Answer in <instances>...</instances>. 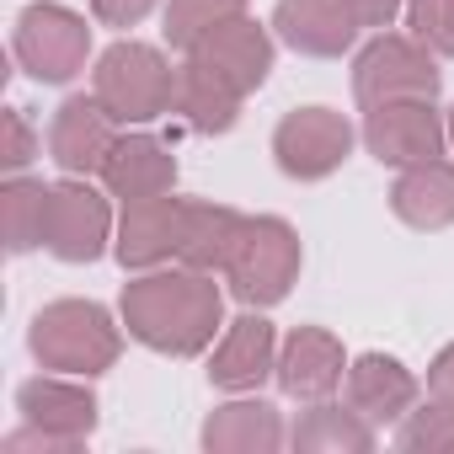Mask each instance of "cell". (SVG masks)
<instances>
[{
    "label": "cell",
    "mask_w": 454,
    "mask_h": 454,
    "mask_svg": "<svg viewBox=\"0 0 454 454\" xmlns=\"http://www.w3.org/2000/svg\"><path fill=\"white\" fill-rule=\"evenodd\" d=\"M219 316H224L219 284L198 268H176V273L150 268L134 284H123V326L150 353L198 358L214 342Z\"/></svg>",
    "instance_id": "cell-1"
},
{
    "label": "cell",
    "mask_w": 454,
    "mask_h": 454,
    "mask_svg": "<svg viewBox=\"0 0 454 454\" xmlns=\"http://www.w3.org/2000/svg\"><path fill=\"white\" fill-rule=\"evenodd\" d=\"M27 348H33V358L43 369L91 380V374L118 364L123 337H118L113 316L97 300H54V305L38 310V321L27 332Z\"/></svg>",
    "instance_id": "cell-2"
},
{
    "label": "cell",
    "mask_w": 454,
    "mask_h": 454,
    "mask_svg": "<svg viewBox=\"0 0 454 454\" xmlns=\"http://www.w3.org/2000/svg\"><path fill=\"white\" fill-rule=\"evenodd\" d=\"M294 278H300V236H294V224L278 219V214L247 219L231 262H224V284H231V294L247 310H268V305L289 300Z\"/></svg>",
    "instance_id": "cell-3"
},
{
    "label": "cell",
    "mask_w": 454,
    "mask_h": 454,
    "mask_svg": "<svg viewBox=\"0 0 454 454\" xmlns=\"http://www.w3.org/2000/svg\"><path fill=\"white\" fill-rule=\"evenodd\" d=\"M91 97L118 123H155L176 102V70L150 43H113L91 70Z\"/></svg>",
    "instance_id": "cell-4"
},
{
    "label": "cell",
    "mask_w": 454,
    "mask_h": 454,
    "mask_svg": "<svg viewBox=\"0 0 454 454\" xmlns=\"http://www.w3.org/2000/svg\"><path fill=\"white\" fill-rule=\"evenodd\" d=\"M12 54L17 65L38 81V86H65L86 70V54H91V27L86 17H75L70 6H33L22 12L17 22V38H12Z\"/></svg>",
    "instance_id": "cell-5"
},
{
    "label": "cell",
    "mask_w": 454,
    "mask_h": 454,
    "mask_svg": "<svg viewBox=\"0 0 454 454\" xmlns=\"http://www.w3.org/2000/svg\"><path fill=\"white\" fill-rule=\"evenodd\" d=\"M353 97H358V107H380V102H401V97H438L433 49H422L417 38L380 33L353 59Z\"/></svg>",
    "instance_id": "cell-6"
},
{
    "label": "cell",
    "mask_w": 454,
    "mask_h": 454,
    "mask_svg": "<svg viewBox=\"0 0 454 454\" xmlns=\"http://www.w3.org/2000/svg\"><path fill=\"white\" fill-rule=\"evenodd\" d=\"M364 145L380 166H422L443 155L449 123L438 118L433 97H401V102L364 107Z\"/></svg>",
    "instance_id": "cell-7"
},
{
    "label": "cell",
    "mask_w": 454,
    "mask_h": 454,
    "mask_svg": "<svg viewBox=\"0 0 454 454\" xmlns=\"http://www.w3.org/2000/svg\"><path fill=\"white\" fill-rule=\"evenodd\" d=\"M353 150V123L332 107H294L284 113V123L273 129V155L278 171L294 182H321L332 176Z\"/></svg>",
    "instance_id": "cell-8"
},
{
    "label": "cell",
    "mask_w": 454,
    "mask_h": 454,
    "mask_svg": "<svg viewBox=\"0 0 454 454\" xmlns=\"http://www.w3.org/2000/svg\"><path fill=\"white\" fill-rule=\"evenodd\" d=\"M107 236H113V208H107V198L86 176H70V182L49 187L43 247L59 262H97L107 252Z\"/></svg>",
    "instance_id": "cell-9"
},
{
    "label": "cell",
    "mask_w": 454,
    "mask_h": 454,
    "mask_svg": "<svg viewBox=\"0 0 454 454\" xmlns=\"http://www.w3.org/2000/svg\"><path fill=\"white\" fill-rule=\"evenodd\" d=\"M182 236H187V198H139V203H123V224H118V262L129 273H150V268H166L171 257H182Z\"/></svg>",
    "instance_id": "cell-10"
},
{
    "label": "cell",
    "mask_w": 454,
    "mask_h": 454,
    "mask_svg": "<svg viewBox=\"0 0 454 454\" xmlns=\"http://www.w3.org/2000/svg\"><path fill=\"white\" fill-rule=\"evenodd\" d=\"M187 59L203 65V70H214L224 86H236L241 97H252L268 81V70H273V38H268L262 22H252L247 12H236L231 22H219L214 33H203L187 49Z\"/></svg>",
    "instance_id": "cell-11"
},
{
    "label": "cell",
    "mask_w": 454,
    "mask_h": 454,
    "mask_svg": "<svg viewBox=\"0 0 454 454\" xmlns=\"http://www.w3.org/2000/svg\"><path fill=\"white\" fill-rule=\"evenodd\" d=\"M118 145V118L97 97H70L49 123V160L65 176H91Z\"/></svg>",
    "instance_id": "cell-12"
},
{
    "label": "cell",
    "mask_w": 454,
    "mask_h": 454,
    "mask_svg": "<svg viewBox=\"0 0 454 454\" xmlns=\"http://www.w3.org/2000/svg\"><path fill=\"white\" fill-rule=\"evenodd\" d=\"M278 390L289 401H326L342 380H348V358H342V342L321 326H294L284 353H278V369H273Z\"/></svg>",
    "instance_id": "cell-13"
},
{
    "label": "cell",
    "mask_w": 454,
    "mask_h": 454,
    "mask_svg": "<svg viewBox=\"0 0 454 454\" xmlns=\"http://www.w3.org/2000/svg\"><path fill=\"white\" fill-rule=\"evenodd\" d=\"M273 33L310 59H342L358 38V22L348 0H278L273 6Z\"/></svg>",
    "instance_id": "cell-14"
},
{
    "label": "cell",
    "mask_w": 454,
    "mask_h": 454,
    "mask_svg": "<svg viewBox=\"0 0 454 454\" xmlns=\"http://www.w3.org/2000/svg\"><path fill=\"white\" fill-rule=\"evenodd\" d=\"M342 390H348V406H353L364 422H374V427H390V422H401V417L417 406V374H411L401 358H390V353H364V358H353Z\"/></svg>",
    "instance_id": "cell-15"
},
{
    "label": "cell",
    "mask_w": 454,
    "mask_h": 454,
    "mask_svg": "<svg viewBox=\"0 0 454 454\" xmlns=\"http://www.w3.org/2000/svg\"><path fill=\"white\" fill-rule=\"evenodd\" d=\"M17 411L43 427L49 438L81 449L91 433H97V395L86 385H70V380H54V374H38L17 390Z\"/></svg>",
    "instance_id": "cell-16"
},
{
    "label": "cell",
    "mask_w": 454,
    "mask_h": 454,
    "mask_svg": "<svg viewBox=\"0 0 454 454\" xmlns=\"http://www.w3.org/2000/svg\"><path fill=\"white\" fill-rule=\"evenodd\" d=\"M273 369H278V332L257 310L224 326V337L208 358V380L219 390H257Z\"/></svg>",
    "instance_id": "cell-17"
},
{
    "label": "cell",
    "mask_w": 454,
    "mask_h": 454,
    "mask_svg": "<svg viewBox=\"0 0 454 454\" xmlns=\"http://www.w3.org/2000/svg\"><path fill=\"white\" fill-rule=\"evenodd\" d=\"M97 176L107 182L113 198L139 203V198H160V192L176 187V160H171V150H166L160 139H150V134H118V145H113V155L102 160Z\"/></svg>",
    "instance_id": "cell-18"
},
{
    "label": "cell",
    "mask_w": 454,
    "mask_h": 454,
    "mask_svg": "<svg viewBox=\"0 0 454 454\" xmlns=\"http://www.w3.org/2000/svg\"><path fill=\"white\" fill-rule=\"evenodd\" d=\"M284 417L268 401H231L214 406L203 422V449L208 454H273L284 449Z\"/></svg>",
    "instance_id": "cell-19"
},
{
    "label": "cell",
    "mask_w": 454,
    "mask_h": 454,
    "mask_svg": "<svg viewBox=\"0 0 454 454\" xmlns=\"http://www.w3.org/2000/svg\"><path fill=\"white\" fill-rule=\"evenodd\" d=\"M390 208L411 231H443V224H454V166L443 155L422 160V166H401V176L390 187Z\"/></svg>",
    "instance_id": "cell-20"
},
{
    "label": "cell",
    "mask_w": 454,
    "mask_h": 454,
    "mask_svg": "<svg viewBox=\"0 0 454 454\" xmlns=\"http://www.w3.org/2000/svg\"><path fill=\"white\" fill-rule=\"evenodd\" d=\"M241 91L236 86H224L214 70H203V65H182L176 70V102H171V113H182V123L187 129H198V134H224V129H236V118H241Z\"/></svg>",
    "instance_id": "cell-21"
},
{
    "label": "cell",
    "mask_w": 454,
    "mask_h": 454,
    "mask_svg": "<svg viewBox=\"0 0 454 454\" xmlns=\"http://www.w3.org/2000/svg\"><path fill=\"white\" fill-rule=\"evenodd\" d=\"M241 224L247 214L224 208V203H198L187 198V236H182V268H198V273H224L236 241H241Z\"/></svg>",
    "instance_id": "cell-22"
},
{
    "label": "cell",
    "mask_w": 454,
    "mask_h": 454,
    "mask_svg": "<svg viewBox=\"0 0 454 454\" xmlns=\"http://www.w3.org/2000/svg\"><path fill=\"white\" fill-rule=\"evenodd\" d=\"M289 443L300 454H369L374 449V422H364L353 406L310 401V411L294 422Z\"/></svg>",
    "instance_id": "cell-23"
},
{
    "label": "cell",
    "mask_w": 454,
    "mask_h": 454,
    "mask_svg": "<svg viewBox=\"0 0 454 454\" xmlns=\"http://www.w3.org/2000/svg\"><path fill=\"white\" fill-rule=\"evenodd\" d=\"M43 219H49V187L33 176H12L0 187V224H6V247L33 252L43 247Z\"/></svg>",
    "instance_id": "cell-24"
},
{
    "label": "cell",
    "mask_w": 454,
    "mask_h": 454,
    "mask_svg": "<svg viewBox=\"0 0 454 454\" xmlns=\"http://www.w3.org/2000/svg\"><path fill=\"white\" fill-rule=\"evenodd\" d=\"M236 12H247V0H171L166 6V43L187 54L203 33H214L219 22H231Z\"/></svg>",
    "instance_id": "cell-25"
},
{
    "label": "cell",
    "mask_w": 454,
    "mask_h": 454,
    "mask_svg": "<svg viewBox=\"0 0 454 454\" xmlns=\"http://www.w3.org/2000/svg\"><path fill=\"white\" fill-rule=\"evenodd\" d=\"M395 449H406V454H454V406H443V401L411 406L395 427Z\"/></svg>",
    "instance_id": "cell-26"
},
{
    "label": "cell",
    "mask_w": 454,
    "mask_h": 454,
    "mask_svg": "<svg viewBox=\"0 0 454 454\" xmlns=\"http://www.w3.org/2000/svg\"><path fill=\"white\" fill-rule=\"evenodd\" d=\"M406 27L422 49L454 59V0H406Z\"/></svg>",
    "instance_id": "cell-27"
},
{
    "label": "cell",
    "mask_w": 454,
    "mask_h": 454,
    "mask_svg": "<svg viewBox=\"0 0 454 454\" xmlns=\"http://www.w3.org/2000/svg\"><path fill=\"white\" fill-rule=\"evenodd\" d=\"M0 134H6V139H0V166H6L12 176L38 155V139H33V129H27V118L17 113V107H6V113H0Z\"/></svg>",
    "instance_id": "cell-28"
},
{
    "label": "cell",
    "mask_w": 454,
    "mask_h": 454,
    "mask_svg": "<svg viewBox=\"0 0 454 454\" xmlns=\"http://www.w3.org/2000/svg\"><path fill=\"white\" fill-rule=\"evenodd\" d=\"M155 6H160V0H91V12H97L102 27H134V22H145Z\"/></svg>",
    "instance_id": "cell-29"
},
{
    "label": "cell",
    "mask_w": 454,
    "mask_h": 454,
    "mask_svg": "<svg viewBox=\"0 0 454 454\" xmlns=\"http://www.w3.org/2000/svg\"><path fill=\"white\" fill-rule=\"evenodd\" d=\"M401 6H406V0H348V12H353L358 27H390Z\"/></svg>",
    "instance_id": "cell-30"
},
{
    "label": "cell",
    "mask_w": 454,
    "mask_h": 454,
    "mask_svg": "<svg viewBox=\"0 0 454 454\" xmlns=\"http://www.w3.org/2000/svg\"><path fill=\"white\" fill-rule=\"evenodd\" d=\"M427 390H433V401L454 406V342L433 358V369H427Z\"/></svg>",
    "instance_id": "cell-31"
},
{
    "label": "cell",
    "mask_w": 454,
    "mask_h": 454,
    "mask_svg": "<svg viewBox=\"0 0 454 454\" xmlns=\"http://www.w3.org/2000/svg\"><path fill=\"white\" fill-rule=\"evenodd\" d=\"M449 145H454V107H449Z\"/></svg>",
    "instance_id": "cell-32"
}]
</instances>
